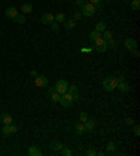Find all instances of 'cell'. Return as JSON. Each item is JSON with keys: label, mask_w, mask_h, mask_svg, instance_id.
Segmentation results:
<instances>
[{"label": "cell", "mask_w": 140, "mask_h": 156, "mask_svg": "<svg viewBox=\"0 0 140 156\" xmlns=\"http://www.w3.org/2000/svg\"><path fill=\"white\" fill-rule=\"evenodd\" d=\"M81 17H83V14H81L80 11H76V13H74V19H73V20H76V21H77V20H80Z\"/></svg>", "instance_id": "cell-36"}, {"label": "cell", "mask_w": 140, "mask_h": 156, "mask_svg": "<svg viewBox=\"0 0 140 156\" xmlns=\"http://www.w3.org/2000/svg\"><path fill=\"white\" fill-rule=\"evenodd\" d=\"M41 21H42V24H52L55 21V16L52 13H44L41 17Z\"/></svg>", "instance_id": "cell-6"}, {"label": "cell", "mask_w": 140, "mask_h": 156, "mask_svg": "<svg viewBox=\"0 0 140 156\" xmlns=\"http://www.w3.org/2000/svg\"><path fill=\"white\" fill-rule=\"evenodd\" d=\"M55 21L56 22H63L65 21V14H63V13H58V14L55 16Z\"/></svg>", "instance_id": "cell-23"}, {"label": "cell", "mask_w": 140, "mask_h": 156, "mask_svg": "<svg viewBox=\"0 0 140 156\" xmlns=\"http://www.w3.org/2000/svg\"><path fill=\"white\" fill-rule=\"evenodd\" d=\"M17 16H18V10H17L16 7H9V9L6 10V17H7V19H13V20H14Z\"/></svg>", "instance_id": "cell-7"}, {"label": "cell", "mask_w": 140, "mask_h": 156, "mask_svg": "<svg viewBox=\"0 0 140 156\" xmlns=\"http://www.w3.org/2000/svg\"><path fill=\"white\" fill-rule=\"evenodd\" d=\"M93 51V48H83L81 49V52H91Z\"/></svg>", "instance_id": "cell-40"}, {"label": "cell", "mask_w": 140, "mask_h": 156, "mask_svg": "<svg viewBox=\"0 0 140 156\" xmlns=\"http://www.w3.org/2000/svg\"><path fill=\"white\" fill-rule=\"evenodd\" d=\"M60 152H62V155H63V156H71V153H73V152H71V149L66 148V146H63Z\"/></svg>", "instance_id": "cell-26"}, {"label": "cell", "mask_w": 140, "mask_h": 156, "mask_svg": "<svg viewBox=\"0 0 140 156\" xmlns=\"http://www.w3.org/2000/svg\"><path fill=\"white\" fill-rule=\"evenodd\" d=\"M37 75H38V73H37V72H35V70H31V76H32V77H35V76H37Z\"/></svg>", "instance_id": "cell-41"}, {"label": "cell", "mask_w": 140, "mask_h": 156, "mask_svg": "<svg viewBox=\"0 0 140 156\" xmlns=\"http://www.w3.org/2000/svg\"><path fill=\"white\" fill-rule=\"evenodd\" d=\"M84 124V127H86V131H93L94 127H95V120H87L86 122H83Z\"/></svg>", "instance_id": "cell-13"}, {"label": "cell", "mask_w": 140, "mask_h": 156, "mask_svg": "<svg viewBox=\"0 0 140 156\" xmlns=\"http://www.w3.org/2000/svg\"><path fill=\"white\" fill-rule=\"evenodd\" d=\"M133 132H135V135H136V136H139V135H140V127L137 125V124L135 125V128H133Z\"/></svg>", "instance_id": "cell-35"}, {"label": "cell", "mask_w": 140, "mask_h": 156, "mask_svg": "<svg viewBox=\"0 0 140 156\" xmlns=\"http://www.w3.org/2000/svg\"><path fill=\"white\" fill-rule=\"evenodd\" d=\"M67 91H69L73 97H74V101H77V100H79V90H77V86H76V85H71V86L69 85Z\"/></svg>", "instance_id": "cell-11"}, {"label": "cell", "mask_w": 140, "mask_h": 156, "mask_svg": "<svg viewBox=\"0 0 140 156\" xmlns=\"http://www.w3.org/2000/svg\"><path fill=\"white\" fill-rule=\"evenodd\" d=\"M86 155H87V156H95V155H97V152H95V149H93V148H90V149H87Z\"/></svg>", "instance_id": "cell-32"}, {"label": "cell", "mask_w": 140, "mask_h": 156, "mask_svg": "<svg viewBox=\"0 0 140 156\" xmlns=\"http://www.w3.org/2000/svg\"><path fill=\"white\" fill-rule=\"evenodd\" d=\"M28 155H31V156H41V155H42V152L39 151V148H38V146L32 145V146H29V148H28Z\"/></svg>", "instance_id": "cell-10"}, {"label": "cell", "mask_w": 140, "mask_h": 156, "mask_svg": "<svg viewBox=\"0 0 140 156\" xmlns=\"http://www.w3.org/2000/svg\"><path fill=\"white\" fill-rule=\"evenodd\" d=\"M123 45H125V48H126L128 51H130V52L137 48V42H136V40H133V38H126V40L123 41Z\"/></svg>", "instance_id": "cell-4"}, {"label": "cell", "mask_w": 140, "mask_h": 156, "mask_svg": "<svg viewBox=\"0 0 140 156\" xmlns=\"http://www.w3.org/2000/svg\"><path fill=\"white\" fill-rule=\"evenodd\" d=\"M101 37H102L105 41H109V40H112V32H111V31H108V30H105V31H102Z\"/></svg>", "instance_id": "cell-20"}, {"label": "cell", "mask_w": 140, "mask_h": 156, "mask_svg": "<svg viewBox=\"0 0 140 156\" xmlns=\"http://www.w3.org/2000/svg\"><path fill=\"white\" fill-rule=\"evenodd\" d=\"M50 25H52V30H53V31H59V22L53 21Z\"/></svg>", "instance_id": "cell-34"}, {"label": "cell", "mask_w": 140, "mask_h": 156, "mask_svg": "<svg viewBox=\"0 0 140 156\" xmlns=\"http://www.w3.org/2000/svg\"><path fill=\"white\" fill-rule=\"evenodd\" d=\"M95 49H97L98 52H105V51L108 49V46H107V45H102V46H95Z\"/></svg>", "instance_id": "cell-33"}, {"label": "cell", "mask_w": 140, "mask_h": 156, "mask_svg": "<svg viewBox=\"0 0 140 156\" xmlns=\"http://www.w3.org/2000/svg\"><path fill=\"white\" fill-rule=\"evenodd\" d=\"M49 97H50V100H52L53 103H59V101H60L62 94H60V93H58V91H53V93H52Z\"/></svg>", "instance_id": "cell-15"}, {"label": "cell", "mask_w": 140, "mask_h": 156, "mask_svg": "<svg viewBox=\"0 0 140 156\" xmlns=\"http://www.w3.org/2000/svg\"><path fill=\"white\" fill-rule=\"evenodd\" d=\"M118 77H114V76H109V77H107V79H104V82H102V86H104V89L107 90V91H112V90H115L118 87Z\"/></svg>", "instance_id": "cell-1"}, {"label": "cell", "mask_w": 140, "mask_h": 156, "mask_svg": "<svg viewBox=\"0 0 140 156\" xmlns=\"http://www.w3.org/2000/svg\"><path fill=\"white\" fill-rule=\"evenodd\" d=\"M132 52H133V55H135L136 58H139V56H140V54H139V51H137V48H136V49H133Z\"/></svg>", "instance_id": "cell-39"}, {"label": "cell", "mask_w": 140, "mask_h": 156, "mask_svg": "<svg viewBox=\"0 0 140 156\" xmlns=\"http://www.w3.org/2000/svg\"><path fill=\"white\" fill-rule=\"evenodd\" d=\"M9 125H10V124H4L3 128H1V132H3L4 136H9V135H10V128H9Z\"/></svg>", "instance_id": "cell-24"}, {"label": "cell", "mask_w": 140, "mask_h": 156, "mask_svg": "<svg viewBox=\"0 0 140 156\" xmlns=\"http://www.w3.org/2000/svg\"><path fill=\"white\" fill-rule=\"evenodd\" d=\"M74 27H76V20L71 19V20H66L65 21V28L66 30H73Z\"/></svg>", "instance_id": "cell-18"}, {"label": "cell", "mask_w": 140, "mask_h": 156, "mask_svg": "<svg viewBox=\"0 0 140 156\" xmlns=\"http://www.w3.org/2000/svg\"><path fill=\"white\" fill-rule=\"evenodd\" d=\"M132 9L136 10V11L139 10L140 9V0H133V1H132Z\"/></svg>", "instance_id": "cell-28"}, {"label": "cell", "mask_w": 140, "mask_h": 156, "mask_svg": "<svg viewBox=\"0 0 140 156\" xmlns=\"http://www.w3.org/2000/svg\"><path fill=\"white\" fill-rule=\"evenodd\" d=\"M14 21L18 22V24H24V22H25V17H24V14H18V16L14 19Z\"/></svg>", "instance_id": "cell-27"}, {"label": "cell", "mask_w": 140, "mask_h": 156, "mask_svg": "<svg viewBox=\"0 0 140 156\" xmlns=\"http://www.w3.org/2000/svg\"><path fill=\"white\" fill-rule=\"evenodd\" d=\"M76 132H77L79 135H83L84 132H86V127H84V124H83V122L76 125Z\"/></svg>", "instance_id": "cell-19"}, {"label": "cell", "mask_w": 140, "mask_h": 156, "mask_svg": "<svg viewBox=\"0 0 140 156\" xmlns=\"http://www.w3.org/2000/svg\"><path fill=\"white\" fill-rule=\"evenodd\" d=\"M107 1H109V0H107Z\"/></svg>", "instance_id": "cell-42"}, {"label": "cell", "mask_w": 140, "mask_h": 156, "mask_svg": "<svg viewBox=\"0 0 140 156\" xmlns=\"http://www.w3.org/2000/svg\"><path fill=\"white\" fill-rule=\"evenodd\" d=\"M95 9H97V7H95L94 4H91L90 1L86 3V4L81 7V14H83V17H91V16H94Z\"/></svg>", "instance_id": "cell-2"}, {"label": "cell", "mask_w": 140, "mask_h": 156, "mask_svg": "<svg viewBox=\"0 0 140 156\" xmlns=\"http://www.w3.org/2000/svg\"><path fill=\"white\" fill-rule=\"evenodd\" d=\"M107 46H109V48H116V42L114 41V38L109 40V41H107Z\"/></svg>", "instance_id": "cell-31"}, {"label": "cell", "mask_w": 140, "mask_h": 156, "mask_svg": "<svg viewBox=\"0 0 140 156\" xmlns=\"http://www.w3.org/2000/svg\"><path fill=\"white\" fill-rule=\"evenodd\" d=\"M65 145L60 142V141H52V143H50V149L52 151H55V152H59V151H62V148H63Z\"/></svg>", "instance_id": "cell-9"}, {"label": "cell", "mask_w": 140, "mask_h": 156, "mask_svg": "<svg viewBox=\"0 0 140 156\" xmlns=\"http://www.w3.org/2000/svg\"><path fill=\"white\" fill-rule=\"evenodd\" d=\"M86 3H87V0H76V4H77V6H80V7H83Z\"/></svg>", "instance_id": "cell-38"}, {"label": "cell", "mask_w": 140, "mask_h": 156, "mask_svg": "<svg viewBox=\"0 0 140 156\" xmlns=\"http://www.w3.org/2000/svg\"><path fill=\"white\" fill-rule=\"evenodd\" d=\"M0 120H1V122H3V124H11V122H13L11 115H10V114H7V112H3V114H1V117H0Z\"/></svg>", "instance_id": "cell-12"}, {"label": "cell", "mask_w": 140, "mask_h": 156, "mask_svg": "<svg viewBox=\"0 0 140 156\" xmlns=\"http://www.w3.org/2000/svg\"><path fill=\"white\" fill-rule=\"evenodd\" d=\"M9 128H10V134H16V132L18 131V127H17V125H14L13 122L9 125Z\"/></svg>", "instance_id": "cell-29"}, {"label": "cell", "mask_w": 140, "mask_h": 156, "mask_svg": "<svg viewBox=\"0 0 140 156\" xmlns=\"http://www.w3.org/2000/svg\"><path fill=\"white\" fill-rule=\"evenodd\" d=\"M90 3H91V4H94L95 7H98V9H101V7H102L101 0H90Z\"/></svg>", "instance_id": "cell-30"}, {"label": "cell", "mask_w": 140, "mask_h": 156, "mask_svg": "<svg viewBox=\"0 0 140 156\" xmlns=\"http://www.w3.org/2000/svg\"><path fill=\"white\" fill-rule=\"evenodd\" d=\"M107 152H116V145L114 142H109L107 145Z\"/></svg>", "instance_id": "cell-22"}, {"label": "cell", "mask_w": 140, "mask_h": 156, "mask_svg": "<svg viewBox=\"0 0 140 156\" xmlns=\"http://www.w3.org/2000/svg\"><path fill=\"white\" fill-rule=\"evenodd\" d=\"M21 11H23L24 14L31 13V11H32V4H29V3H24L23 6H21Z\"/></svg>", "instance_id": "cell-14"}, {"label": "cell", "mask_w": 140, "mask_h": 156, "mask_svg": "<svg viewBox=\"0 0 140 156\" xmlns=\"http://www.w3.org/2000/svg\"><path fill=\"white\" fill-rule=\"evenodd\" d=\"M35 85L38 87H46L48 86V79L42 75H37L35 76Z\"/></svg>", "instance_id": "cell-5"}, {"label": "cell", "mask_w": 140, "mask_h": 156, "mask_svg": "<svg viewBox=\"0 0 140 156\" xmlns=\"http://www.w3.org/2000/svg\"><path fill=\"white\" fill-rule=\"evenodd\" d=\"M125 122H126V125H133V124H135L133 118H129V117H128V118L125 120Z\"/></svg>", "instance_id": "cell-37"}, {"label": "cell", "mask_w": 140, "mask_h": 156, "mask_svg": "<svg viewBox=\"0 0 140 156\" xmlns=\"http://www.w3.org/2000/svg\"><path fill=\"white\" fill-rule=\"evenodd\" d=\"M116 89H119L122 93H126V91H129V90H130V86H129L125 80H119V82H118V87H116Z\"/></svg>", "instance_id": "cell-8"}, {"label": "cell", "mask_w": 140, "mask_h": 156, "mask_svg": "<svg viewBox=\"0 0 140 156\" xmlns=\"http://www.w3.org/2000/svg\"><path fill=\"white\" fill-rule=\"evenodd\" d=\"M99 37H101V32H98L97 30L91 31V32H90V35H88V38H90V41H91V42H94V41H95L97 38H99Z\"/></svg>", "instance_id": "cell-16"}, {"label": "cell", "mask_w": 140, "mask_h": 156, "mask_svg": "<svg viewBox=\"0 0 140 156\" xmlns=\"http://www.w3.org/2000/svg\"><path fill=\"white\" fill-rule=\"evenodd\" d=\"M79 120H80V122H86L87 120H88V114L87 112H80V115H79Z\"/></svg>", "instance_id": "cell-25"}, {"label": "cell", "mask_w": 140, "mask_h": 156, "mask_svg": "<svg viewBox=\"0 0 140 156\" xmlns=\"http://www.w3.org/2000/svg\"><path fill=\"white\" fill-rule=\"evenodd\" d=\"M59 103H60V104H62V106H63V107H65V108H69L70 106H71V104H73V103H71V101H69V100H65V98H63V97H60V101H59Z\"/></svg>", "instance_id": "cell-21"}, {"label": "cell", "mask_w": 140, "mask_h": 156, "mask_svg": "<svg viewBox=\"0 0 140 156\" xmlns=\"http://www.w3.org/2000/svg\"><path fill=\"white\" fill-rule=\"evenodd\" d=\"M67 89H69V83H67L65 79H59V80L56 82V85H55V91H58V93H60V94L66 93Z\"/></svg>", "instance_id": "cell-3"}, {"label": "cell", "mask_w": 140, "mask_h": 156, "mask_svg": "<svg viewBox=\"0 0 140 156\" xmlns=\"http://www.w3.org/2000/svg\"><path fill=\"white\" fill-rule=\"evenodd\" d=\"M95 30H97L98 32H102V31H105V30H107V24H105V21L97 22V25H95Z\"/></svg>", "instance_id": "cell-17"}]
</instances>
